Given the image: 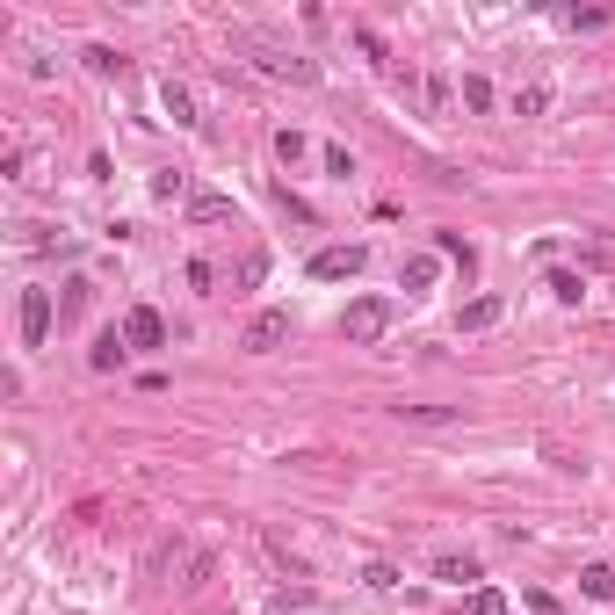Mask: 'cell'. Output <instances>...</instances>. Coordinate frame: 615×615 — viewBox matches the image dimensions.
<instances>
[{
    "label": "cell",
    "instance_id": "obj_1",
    "mask_svg": "<svg viewBox=\"0 0 615 615\" xmlns=\"http://www.w3.org/2000/svg\"><path fill=\"white\" fill-rule=\"evenodd\" d=\"M384 326H391V297H355L348 312H341V333H348V348H369V341H384Z\"/></svg>",
    "mask_w": 615,
    "mask_h": 615
},
{
    "label": "cell",
    "instance_id": "obj_2",
    "mask_svg": "<svg viewBox=\"0 0 615 615\" xmlns=\"http://www.w3.org/2000/svg\"><path fill=\"white\" fill-rule=\"evenodd\" d=\"M51 290H22V304H15V326H22V348H44L51 341Z\"/></svg>",
    "mask_w": 615,
    "mask_h": 615
},
{
    "label": "cell",
    "instance_id": "obj_3",
    "mask_svg": "<svg viewBox=\"0 0 615 615\" xmlns=\"http://www.w3.org/2000/svg\"><path fill=\"white\" fill-rule=\"evenodd\" d=\"M123 341H131V355L167 348V319L152 312V304H131V312H123Z\"/></svg>",
    "mask_w": 615,
    "mask_h": 615
},
{
    "label": "cell",
    "instance_id": "obj_4",
    "mask_svg": "<svg viewBox=\"0 0 615 615\" xmlns=\"http://www.w3.org/2000/svg\"><path fill=\"white\" fill-rule=\"evenodd\" d=\"M362 261H369V246H319L312 275H319V283H348V275H362Z\"/></svg>",
    "mask_w": 615,
    "mask_h": 615
},
{
    "label": "cell",
    "instance_id": "obj_5",
    "mask_svg": "<svg viewBox=\"0 0 615 615\" xmlns=\"http://www.w3.org/2000/svg\"><path fill=\"white\" fill-rule=\"evenodd\" d=\"M254 66L261 73H275V80H297V87H319L326 73H319V58H283V51H254Z\"/></svg>",
    "mask_w": 615,
    "mask_h": 615
},
{
    "label": "cell",
    "instance_id": "obj_6",
    "mask_svg": "<svg viewBox=\"0 0 615 615\" xmlns=\"http://www.w3.org/2000/svg\"><path fill=\"white\" fill-rule=\"evenodd\" d=\"M167 572L181 579V587H203V579H210V550H196V543H174V550H167Z\"/></svg>",
    "mask_w": 615,
    "mask_h": 615
},
{
    "label": "cell",
    "instance_id": "obj_7",
    "mask_svg": "<svg viewBox=\"0 0 615 615\" xmlns=\"http://www.w3.org/2000/svg\"><path fill=\"white\" fill-rule=\"evenodd\" d=\"M283 341H290V312H261L254 326H246V341H239V348L268 355V348H283Z\"/></svg>",
    "mask_w": 615,
    "mask_h": 615
},
{
    "label": "cell",
    "instance_id": "obj_8",
    "mask_svg": "<svg viewBox=\"0 0 615 615\" xmlns=\"http://www.w3.org/2000/svg\"><path fill=\"white\" fill-rule=\"evenodd\" d=\"M225 218H232V196H218V189L189 196V225H225Z\"/></svg>",
    "mask_w": 615,
    "mask_h": 615
},
{
    "label": "cell",
    "instance_id": "obj_9",
    "mask_svg": "<svg viewBox=\"0 0 615 615\" xmlns=\"http://www.w3.org/2000/svg\"><path fill=\"white\" fill-rule=\"evenodd\" d=\"M123 355H131V341H123V326H109V333H95V348H87V362H95V369H116Z\"/></svg>",
    "mask_w": 615,
    "mask_h": 615
},
{
    "label": "cell",
    "instance_id": "obj_10",
    "mask_svg": "<svg viewBox=\"0 0 615 615\" xmlns=\"http://www.w3.org/2000/svg\"><path fill=\"white\" fill-rule=\"evenodd\" d=\"M500 312H507L500 297H471V304H464V319H456V326H464V333H485V326H500Z\"/></svg>",
    "mask_w": 615,
    "mask_h": 615
},
{
    "label": "cell",
    "instance_id": "obj_11",
    "mask_svg": "<svg viewBox=\"0 0 615 615\" xmlns=\"http://www.w3.org/2000/svg\"><path fill=\"white\" fill-rule=\"evenodd\" d=\"M160 102H167V116L181 123V131H196V123H203V116H196V102H189V87H174V80H167V87H160Z\"/></svg>",
    "mask_w": 615,
    "mask_h": 615
},
{
    "label": "cell",
    "instance_id": "obj_12",
    "mask_svg": "<svg viewBox=\"0 0 615 615\" xmlns=\"http://www.w3.org/2000/svg\"><path fill=\"white\" fill-rule=\"evenodd\" d=\"M550 297H558V304H579V297H587V275H579V268H550V283H543Z\"/></svg>",
    "mask_w": 615,
    "mask_h": 615
},
{
    "label": "cell",
    "instance_id": "obj_13",
    "mask_svg": "<svg viewBox=\"0 0 615 615\" xmlns=\"http://www.w3.org/2000/svg\"><path fill=\"white\" fill-rule=\"evenodd\" d=\"M579 594H587V601H615V565H587V572H579Z\"/></svg>",
    "mask_w": 615,
    "mask_h": 615
},
{
    "label": "cell",
    "instance_id": "obj_14",
    "mask_svg": "<svg viewBox=\"0 0 615 615\" xmlns=\"http://www.w3.org/2000/svg\"><path fill=\"white\" fill-rule=\"evenodd\" d=\"M435 579H449V587H471V579H485V572H478V558H435Z\"/></svg>",
    "mask_w": 615,
    "mask_h": 615
},
{
    "label": "cell",
    "instance_id": "obj_15",
    "mask_svg": "<svg viewBox=\"0 0 615 615\" xmlns=\"http://www.w3.org/2000/svg\"><path fill=\"white\" fill-rule=\"evenodd\" d=\"M398 420H413V427H449L456 420V406H391Z\"/></svg>",
    "mask_w": 615,
    "mask_h": 615
},
{
    "label": "cell",
    "instance_id": "obj_16",
    "mask_svg": "<svg viewBox=\"0 0 615 615\" xmlns=\"http://www.w3.org/2000/svg\"><path fill=\"white\" fill-rule=\"evenodd\" d=\"M435 246H442V254H449L456 268H464V275L478 268V254H471V239H464V232H435Z\"/></svg>",
    "mask_w": 615,
    "mask_h": 615
},
{
    "label": "cell",
    "instance_id": "obj_17",
    "mask_svg": "<svg viewBox=\"0 0 615 615\" xmlns=\"http://www.w3.org/2000/svg\"><path fill=\"white\" fill-rule=\"evenodd\" d=\"M543 109H550V87H543V80H529V87L514 95V116H543Z\"/></svg>",
    "mask_w": 615,
    "mask_h": 615
},
{
    "label": "cell",
    "instance_id": "obj_18",
    "mask_svg": "<svg viewBox=\"0 0 615 615\" xmlns=\"http://www.w3.org/2000/svg\"><path fill=\"white\" fill-rule=\"evenodd\" d=\"M464 608H471V615H507V594H500V587H471Z\"/></svg>",
    "mask_w": 615,
    "mask_h": 615
},
{
    "label": "cell",
    "instance_id": "obj_19",
    "mask_svg": "<svg viewBox=\"0 0 615 615\" xmlns=\"http://www.w3.org/2000/svg\"><path fill=\"white\" fill-rule=\"evenodd\" d=\"M615 8H565V29H608Z\"/></svg>",
    "mask_w": 615,
    "mask_h": 615
},
{
    "label": "cell",
    "instance_id": "obj_20",
    "mask_svg": "<svg viewBox=\"0 0 615 615\" xmlns=\"http://www.w3.org/2000/svg\"><path fill=\"white\" fill-rule=\"evenodd\" d=\"M80 58H87V73H102V80H109V73H123V58H116L109 44H87Z\"/></svg>",
    "mask_w": 615,
    "mask_h": 615
},
{
    "label": "cell",
    "instance_id": "obj_21",
    "mask_svg": "<svg viewBox=\"0 0 615 615\" xmlns=\"http://www.w3.org/2000/svg\"><path fill=\"white\" fill-rule=\"evenodd\" d=\"M275 160L297 167V160H304V131H290V123H283V131H275Z\"/></svg>",
    "mask_w": 615,
    "mask_h": 615
},
{
    "label": "cell",
    "instance_id": "obj_22",
    "mask_svg": "<svg viewBox=\"0 0 615 615\" xmlns=\"http://www.w3.org/2000/svg\"><path fill=\"white\" fill-rule=\"evenodd\" d=\"M456 95H464V109H478V116H485V109H492V80H478V73H471L464 87H456Z\"/></svg>",
    "mask_w": 615,
    "mask_h": 615
},
{
    "label": "cell",
    "instance_id": "obj_23",
    "mask_svg": "<svg viewBox=\"0 0 615 615\" xmlns=\"http://www.w3.org/2000/svg\"><path fill=\"white\" fill-rule=\"evenodd\" d=\"M398 283H406V290H427V283H435V261H427V254L406 261V268H398Z\"/></svg>",
    "mask_w": 615,
    "mask_h": 615
},
{
    "label": "cell",
    "instance_id": "obj_24",
    "mask_svg": "<svg viewBox=\"0 0 615 615\" xmlns=\"http://www.w3.org/2000/svg\"><path fill=\"white\" fill-rule=\"evenodd\" d=\"M362 587H377V594H391V587H398V565H384V558H377V565L362 572Z\"/></svg>",
    "mask_w": 615,
    "mask_h": 615
},
{
    "label": "cell",
    "instance_id": "obj_25",
    "mask_svg": "<svg viewBox=\"0 0 615 615\" xmlns=\"http://www.w3.org/2000/svg\"><path fill=\"white\" fill-rule=\"evenodd\" d=\"M181 189H189V181H181V174H174V167H167V174H152V196H160V203H174V196H181Z\"/></svg>",
    "mask_w": 615,
    "mask_h": 615
},
{
    "label": "cell",
    "instance_id": "obj_26",
    "mask_svg": "<svg viewBox=\"0 0 615 615\" xmlns=\"http://www.w3.org/2000/svg\"><path fill=\"white\" fill-rule=\"evenodd\" d=\"M326 174H341V181L355 174V160H348V145H326Z\"/></svg>",
    "mask_w": 615,
    "mask_h": 615
},
{
    "label": "cell",
    "instance_id": "obj_27",
    "mask_svg": "<svg viewBox=\"0 0 615 615\" xmlns=\"http://www.w3.org/2000/svg\"><path fill=\"white\" fill-rule=\"evenodd\" d=\"M529 615H565V608L550 601V594H529Z\"/></svg>",
    "mask_w": 615,
    "mask_h": 615
}]
</instances>
